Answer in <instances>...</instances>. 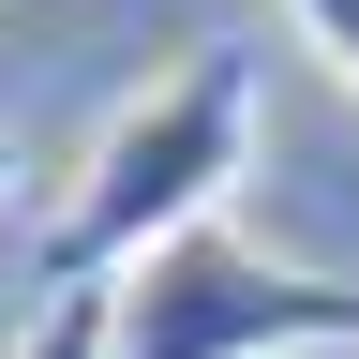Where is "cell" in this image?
Instances as JSON below:
<instances>
[{
    "mask_svg": "<svg viewBox=\"0 0 359 359\" xmlns=\"http://www.w3.org/2000/svg\"><path fill=\"white\" fill-rule=\"evenodd\" d=\"M314 344H359V285L269 255L240 210L120 269V359H314Z\"/></svg>",
    "mask_w": 359,
    "mask_h": 359,
    "instance_id": "7a4b0ae2",
    "label": "cell"
},
{
    "mask_svg": "<svg viewBox=\"0 0 359 359\" xmlns=\"http://www.w3.org/2000/svg\"><path fill=\"white\" fill-rule=\"evenodd\" d=\"M15 359H120V285H45V314L15 330Z\"/></svg>",
    "mask_w": 359,
    "mask_h": 359,
    "instance_id": "3957f363",
    "label": "cell"
},
{
    "mask_svg": "<svg viewBox=\"0 0 359 359\" xmlns=\"http://www.w3.org/2000/svg\"><path fill=\"white\" fill-rule=\"evenodd\" d=\"M15 180H30V165H15V135H0V210H15Z\"/></svg>",
    "mask_w": 359,
    "mask_h": 359,
    "instance_id": "5b68a950",
    "label": "cell"
},
{
    "mask_svg": "<svg viewBox=\"0 0 359 359\" xmlns=\"http://www.w3.org/2000/svg\"><path fill=\"white\" fill-rule=\"evenodd\" d=\"M255 135H269L255 45H180V60L135 90V105H105V135L75 150L60 224H45V285H120L135 255L224 224L240 180H255Z\"/></svg>",
    "mask_w": 359,
    "mask_h": 359,
    "instance_id": "6da1fadb",
    "label": "cell"
},
{
    "mask_svg": "<svg viewBox=\"0 0 359 359\" xmlns=\"http://www.w3.org/2000/svg\"><path fill=\"white\" fill-rule=\"evenodd\" d=\"M285 15H299V30H314V60H330V75H344V90H359V0H285Z\"/></svg>",
    "mask_w": 359,
    "mask_h": 359,
    "instance_id": "277c9868",
    "label": "cell"
}]
</instances>
